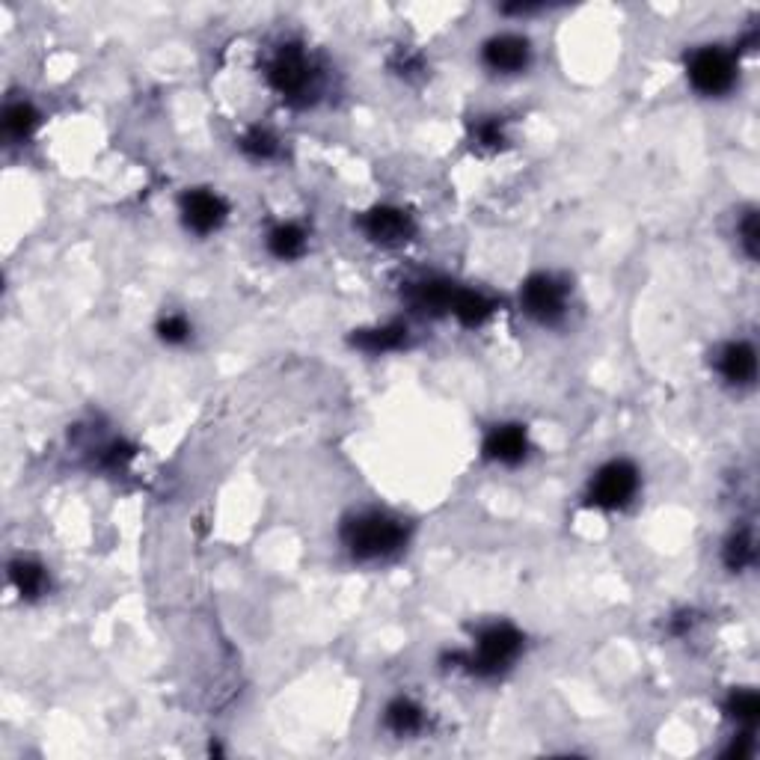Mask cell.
I'll list each match as a JSON object with an SVG mask.
<instances>
[{"label":"cell","instance_id":"10","mask_svg":"<svg viewBox=\"0 0 760 760\" xmlns=\"http://www.w3.org/2000/svg\"><path fill=\"white\" fill-rule=\"evenodd\" d=\"M529 455V434L523 425L508 422V425H496L487 437H484V458L505 464V467H517L523 464Z\"/></svg>","mask_w":760,"mask_h":760},{"label":"cell","instance_id":"24","mask_svg":"<svg viewBox=\"0 0 760 760\" xmlns=\"http://www.w3.org/2000/svg\"><path fill=\"white\" fill-rule=\"evenodd\" d=\"M740 244H743L749 259L758 256V214L755 211H749L740 223Z\"/></svg>","mask_w":760,"mask_h":760},{"label":"cell","instance_id":"16","mask_svg":"<svg viewBox=\"0 0 760 760\" xmlns=\"http://www.w3.org/2000/svg\"><path fill=\"white\" fill-rule=\"evenodd\" d=\"M268 250L271 256H277L280 262H291L300 259L306 253V232L297 223H280L271 229L268 235Z\"/></svg>","mask_w":760,"mask_h":760},{"label":"cell","instance_id":"2","mask_svg":"<svg viewBox=\"0 0 760 760\" xmlns=\"http://www.w3.org/2000/svg\"><path fill=\"white\" fill-rule=\"evenodd\" d=\"M523 651V633L511 624H490L478 633L470 654H455L452 663L464 665L475 677H496Z\"/></svg>","mask_w":760,"mask_h":760},{"label":"cell","instance_id":"1","mask_svg":"<svg viewBox=\"0 0 760 760\" xmlns=\"http://www.w3.org/2000/svg\"><path fill=\"white\" fill-rule=\"evenodd\" d=\"M342 544L357 562H380L407 544V529L383 511H360L342 523Z\"/></svg>","mask_w":760,"mask_h":760},{"label":"cell","instance_id":"6","mask_svg":"<svg viewBox=\"0 0 760 760\" xmlns=\"http://www.w3.org/2000/svg\"><path fill=\"white\" fill-rule=\"evenodd\" d=\"M268 81L283 98H303L312 93L315 84V66L297 45H285L268 66Z\"/></svg>","mask_w":760,"mask_h":760},{"label":"cell","instance_id":"14","mask_svg":"<svg viewBox=\"0 0 760 760\" xmlns=\"http://www.w3.org/2000/svg\"><path fill=\"white\" fill-rule=\"evenodd\" d=\"M9 579L18 588V594L27 600H36L48 591V570L33 559H15L9 565Z\"/></svg>","mask_w":760,"mask_h":760},{"label":"cell","instance_id":"9","mask_svg":"<svg viewBox=\"0 0 760 760\" xmlns=\"http://www.w3.org/2000/svg\"><path fill=\"white\" fill-rule=\"evenodd\" d=\"M360 226H363V232H366L375 244H383V247L404 244V241H410V235L416 232L410 214L401 211V208H392V205H378V208L366 211L363 220H360Z\"/></svg>","mask_w":760,"mask_h":760},{"label":"cell","instance_id":"4","mask_svg":"<svg viewBox=\"0 0 760 760\" xmlns=\"http://www.w3.org/2000/svg\"><path fill=\"white\" fill-rule=\"evenodd\" d=\"M689 84L701 95H725L737 84V63L728 51L716 45H704L686 60Z\"/></svg>","mask_w":760,"mask_h":760},{"label":"cell","instance_id":"22","mask_svg":"<svg viewBox=\"0 0 760 760\" xmlns=\"http://www.w3.org/2000/svg\"><path fill=\"white\" fill-rule=\"evenodd\" d=\"M158 333H161V339H164L167 345H182V342H188L190 324L182 315H170V318H164V321L158 324Z\"/></svg>","mask_w":760,"mask_h":760},{"label":"cell","instance_id":"20","mask_svg":"<svg viewBox=\"0 0 760 760\" xmlns=\"http://www.w3.org/2000/svg\"><path fill=\"white\" fill-rule=\"evenodd\" d=\"M725 710H728V716L737 719L740 725H755L760 716L758 692H755V689H737V692H731Z\"/></svg>","mask_w":760,"mask_h":760},{"label":"cell","instance_id":"15","mask_svg":"<svg viewBox=\"0 0 760 760\" xmlns=\"http://www.w3.org/2000/svg\"><path fill=\"white\" fill-rule=\"evenodd\" d=\"M449 312H452L464 327H478V324H484V318L493 312V303H490L484 294H478V291L455 288V297H452Z\"/></svg>","mask_w":760,"mask_h":760},{"label":"cell","instance_id":"12","mask_svg":"<svg viewBox=\"0 0 760 760\" xmlns=\"http://www.w3.org/2000/svg\"><path fill=\"white\" fill-rule=\"evenodd\" d=\"M452 297H455V285L443 280H425L407 288V300L422 312H449Z\"/></svg>","mask_w":760,"mask_h":760},{"label":"cell","instance_id":"11","mask_svg":"<svg viewBox=\"0 0 760 760\" xmlns=\"http://www.w3.org/2000/svg\"><path fill=\"white\" fill-rule=\"evenodd\" d=\"M719 372L731 386H749L758 375V354L749 342H731L719 357Z\"/></svg>","mask_w":760,"mask_h":760},{"label":"cell","instance_id":"18","mask_svg":"<svg viewBox=\"0 0 760 760\" xmlns=\"http://www.w3.org/2000/svg\"><path fill=\"white\" fill-rule=\"evenodd\" d=\"M39 125V113L30 101H9L6 110H3V128L9 137L15 140H24L33 134V128Z\"/></svg>","mask_w":760,"mask_h":760},{"label":"cell","instance_id":"7","mask_svg":"<svg viewBox=\"0 0 760 760\" xmlns=\"http://www.w3.org/2000/svg\"><path fill=\"white\" fill-rule=\"evenodd\" d=\"M481 60L496 75H520L532 60V45L526 36L517 33H499L490 36L481 48Z\"/></svg>","mask_w":760,"mask_h":760},{"label":"cell","instance_id":"21","mask_svg":"<svg viewBox=\"0 0 760 760\" xmlns=\"http://www.w3.org/2000/svg\"><path fill=\"white\" fill-rule=\"evenodd\" d=\"M241 149H244V155H250L253 161H268V158H274L277 155V137L271 134V131H265V128H253V131H247L244 137H241Z\"/></svg>","mask_w":760,"mask_h":760},{"label":"cell","instance_id":"23","mask_svg":"<svg viewBox=\"0 0 760 760\" xmlns=\"http://www.w3.org/2000/svg\"><path fill=\"white\" fill-rule=\"evenodd\" d=\"M475 140H478V146H487V149L502 146V143H505V134H502L499 119H496V116H490V119L475 122Z\"/></svg>","mask_w":760,"mask_h":760},{"label":"cell","instance_id":"13","mask_svg":"<svg viewBox=\"0 0 760 760\" xmlns=\"http://www.w3.org/2000/svg\"><path fill=\"white\" fill-rule=\"evenodd\" d=\"M386 728L398 737H410V734H419L425 728V710L410 701V698H395L389 707H386V716H383Z\"/></svg>","mask_w":760,"mask_h":760},{"label":"cell","instance_id":"3","mask_svg":"<svg viewBox=\"0 0 760 760\" xmlns=\"http://www.w3.org/2000/svg\"><path fill=\"white\" fill-rule=\"evenodd\" d=\"M639 493V470L630 461L603 464L588 484V505L603 511H621Z\"/></svg>","mask_w":760,"mask_h":760},{"label":"cell","instance_id":"5","mask_svg":"<svg viewBox=\"0 0 760 760\" xmlns=\"http://www.w3.org/2000/svg\"><path fill=\"white\" fill-rule=\"evenodd\" d=\"M520 303L538 324L553 327L568 312V285L553 274H532L520 288Z\"/></svg>","mask_w":760,"mask_h":760},{"label":"cell","instance_id":"19","mask_svg":"<svg viewBox=\"0 0 760 760\" xmlns=\"http://www.w3.org/2000/svg\"><path fill=\"white\" fill-rule=\"evenodd\" d=\"M755 562V538L749 529H737L725 544V565L734 570H746Z\"/></svg>","mask_w":760,"mask_h":760},{"label":"cell","instance_id":"8","mask_svg":"<svg viewBox=\"0 0 760 760\" xmlns=\"http://www.w3.org/2000/svg\"><path fill=\"white\" fill-rule=\"evenodd\" d=\"M226 214H229V205L214 190L196 188L188 190L182 196V220H185V226H188L190 232H196V235L217 232L223 226Z\"/></svg>","mask_w":760,"mask_h":760},{"label":"cell","instance_id":"17","mask_svg":"<svg viewBox=\"0 0 760 760\" xmlns=\"http://www.w3.org/2000/svg\"><path fill=\"white\" fill-rule=\"evenodd\" d=\"M407 342V330L401 324H386V327H375V330H360L354 336V345L369 351V354H389L398 351Z\"/></svg>","mask_w":760,"mask_h":760}]
</instances>
